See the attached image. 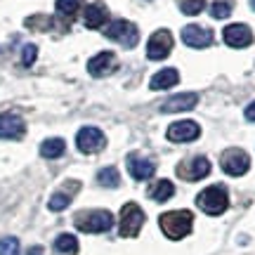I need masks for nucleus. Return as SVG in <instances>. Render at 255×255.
I'll return each mask as SVG.
<instances>
[{
	"instance_id": "nucleus-14",
	"label": "nucleus",
	"mask_w": 255,
	"mask_h": 255,
	"mask_svg": "<svg viewBox=\"0 0 255 255\" xmlns=\"http://www.w3.org/2000/svg\"><path fill=\"white\" fill-rule=\"evenodd\" d=\"M116 66H119V59H116L114 52H97V55L88 62V71H90V76H95V78H104V76H109V73L116 71Z\"/></svg>"
},
{
	"instance_id": "nucleus-8",
	"label": "nucleus",
	"mask_w": 255,
	"mask_h": 255,
	"mask_svg": "<svg viewBox=\"0 0 255 255\" xmlns=\"http://www.w3.org/2000/svg\"><path fill=\"white\" fill-rule=\"evenodd\" d=\"M173 43H175L173 33H170L168 28H158V31L151 33L149 43H146V57L154 59V62L165 59V57L170 55V50H173Z\"/></svg>"
},
{
	"instance_id": "nucleus-3",
	"label": "nucleus",
	"mask_w": 255,
	"mask_h": 255,
	"mask_svg": "<svg viewBox=\"0 0 255 255\" xmlns=\"http://www.w3.org/2000/svg\"><path fill=\"white\" fill-rule=\"evenodd\" d=\"M114 225V215L109 210H83L76 215V227L85 232V234H102V232H109Z\"/></svg>"
},
{
	"instance_id": "nucleus-26",
	"label": "nucleus",
	"mask_w": 255,
	"mask_h": 255,
	"mask_svg": "<svg viewBox=\"0 0 255 255\" xmlns=\"http://www.w3.org/2000/svg\"><path fill=\"white\" fill-rule=\"evenodd\" d=\"M177 5H180V9L184 14L194 17V14H199L201 9L206 7V0H177Z\"/></svg>"
},
{
	"instance_id": "nucleus-24",
	"label": "nucleus",
	"mask_w": 255,
	"mask_h": 255,
	"mask_svg": "<svg viewBox=\"0 0 255 255\" xmlns=\"http://www.w3.org/2000/svg\"><path fill=\"white\" fill-rule=\"evenodd\" d=\"M97 182H100L102 187H119L121 175L116 168H102L100 173H97Z\"/></svg>"
},
{
	"instance_id": "nucleus-6",
	"label": "nucleus",
	"mask_w": 255,
	"mask_h": 255,
	"mask_svg": "<svg viewBox=\"0 0 255 255\" xmlns=\"http://www.w3.org/2000/svg\"><path fill=\"white\" fill-rule=\"evenodd\" d=\"M220 165H222V170L232 177H241V175L248 173V168H251V156L244 151V149H239V146H232L227 151H222L220 156Z\"/></svg>"
},
{
	"instance_id": "nucleus-15",
	"label": "nucleus",
	"mask_w": 255,
	"mask_h": 255,
	"mask_svg": "<svg viewBox=\"0 0 255 255\" xmlns=\"http://www.w3.org/2000/svg\"><path fill=\"white\" fill-rule=\"evenodd\" d=\"M199 104V95L196 92H180V95H173L170 100H165L161 104V111L165 114H177V111H189Z\"/></svg>"
},
{
	"instance_id": "nucleus-12",
	"label": "nucleus",
	"mask_w": 255,
	"mask_h": 255,
	"mask_svg": "<svg viewBox=\"0 0 255 255\" xmlns=\"http://www.w3.org/2000/svg\"><path fill=\"white\" fill-rule=\"evenodd\" d=\"M222 38H225V43H227L229 47L241 50V47H248L253 43V31H251V26H246V24H229V26L222 31Z\"/></svg>"
},
{
	"instance_id": "nucleus-22",
	"label": "nucleus",
	"mask_w": 255,
	"mask_h": 255,
	"mask_svg": "<svg viewBox=\"0 0 255 255\" xmlns=\"http://www.w3.org/2000/svg\"><path fill=\"white\" fill-rule=\"evenodd\" d=\"M55 248H57V253H62V255H76L78 253V239L73 237V234H59L55 241Z\"/></svg>"
},
{
	"instance_id": "nucleus-7",
	"label": "nucleus",
	"mask_w": 255,
	"mask_h": 255,
	"mask_svg": "<svg viewBox=\"0 0 255 255\" xmlns=\"http://www.w3.org/2000/svg\"><path fill=\"white\" fill-rule=\"evenodd\" d=\"M76 146L81 149L83 154H100L102 149L107 146V135L102 132L100 128H81L76 135Z\"/></svg>"
},
{
	"instance_id": "nucleus-11",
	"label": "nucleus",
	"mask_w": 255,
	"mask_h": 255,
	"mask_svg": "<svg viewBox=\"0 0 255 255\" xmlns=\"http://www.w3.org/2000/svg\"><path fill=\"white\" fill-rule=\"evenodd\" d=\"M182 43L194 50H203V47L213 45V31L199 26V24H189L182 28Z\"/></svg>"
},
{
	"instance_id": "nucleus-19",
	"label": "nucleus",
	"mask_w": 255,
	"mask_h": 255,
	"mask_svg": "<svg viewBox=\"0 0 255 255\" xmlns=\"http://www.w3.org/2000/svg\"><path fill=\"white\" fill-rule=\"evenodd\" d=\"M175 194V184L170 180H156L149 187V199H154L156 203H165L168 199H173Z\"/></svg>"
},
{
	"instance_id": "nucleus-16",
	"label": "nucleus",
	"mask_w": 255,
	"mask_h": 255,
	"mask_svg": "<svg viewBox=\"0 0 255 255\" xmlns=\"http://www.w3.org/2000/svg\"><path fill=\"white\" fill-rule=\"evenodd\" d=\"M128 170H130V175H132L135 180L142 182V180H149V177L156 173V165H154V161H149L144 156L130 154L128 156Z\"/></svg>"
},
{
	"instance_id": "nucleus-1",
	"label": "nucleus",
	"mask_w": 255,
	"mask_h": 255,
	"mask_svg": "<svg viewBox=\"0 0 255 255\" xmlns=\"http://www.w3.org/2000/svg\"><path fill=\"white\" fill-rule=\"evenodd\" d=\"M158 227L170 241H180V239L189 237L191 229H194V215L191 210L177 208V210H168L158 218Z\"/></svg>"
},
{
	"instance_id": "nucleus-13",
	"label": "nucleus",
	"mask_w": 255,
	"mask_h": 255,
	"mask_svg": "<svg viewBox=\"0 0 255 255\" xmlns=\"http://www.w3.org/2000/svg\"><path fill=\"white\" fill-rule=\"evenodd\" d=\"M26 132V123L19 114H0V137L2 139H19V137Z\"/></svg>"
},
{
	"instance_id": "nucleus-27",
	"label": "nucleus",
	"mask_w": 255,
	"mask_h": 255,
	"mask_svg": "<svg viewBox=\"0 0 255 255\" xmlns=\"http://www.w3.org/2000/svg\"><path fill=\"white\" fill-rule=\"evenodd\" d=\"M0 255H19V239L17 237L0 239Z\"/></svg>"
},
{
	"instance_id": "nucleus-28",
	"label": "nucleus",
	"mask_w": 255,
	"mask_h": 255,
	"mask_svg": "<svg viewBox=\"0 0 255 255\" xmlns=\"http://www.w3.org/2000/svg\"><path fill=\"white\" fill-rule=\"evenodd\" d=\"M36 57H38V47L36 45H24V55H21L24 66H31V64L36 62Z\"/></svg>"
},
{
	"instance_id": "nucleus-30",
	"label": "nucleus",
	"mask_w": 255,
	"mask_h": 255,
	"mask_svg": "<svg viewBox=\"0 0 255 255\" xmlns=\"http://www.w3.org/2000/svg\"><path fill=\"white\" fill-rule=\"evenodd\" d=\"M28 255H40V246H36V248H31V251H28Z\"/></svg>"
},
{
	"instance_id": "nucleus-20",
	"label": "nucleus",
	"mask_w": 255,
	"mask_h": 255,
	"mask_svg": "<svg viewBox=\"0 0 255 255\" xmlns=\"http://www.w3.org/2000/svg\"><path fill=\"white\" fill-rule=\"evenodd\" d=\"M64 151H66V142L62 137H50L40 144V156L43 158H59Z\"/></svg>"
},
{
	"instance_id": "nucleus-4",
	"label": "nucleus",
	"mask_w": 255,
	"mask_h": 255,
	"mask_svg": "<svg viewBox=\"0 0 255 255\" xmlns=\"http://www.w3.org/2000/svg\"><path fill=\"white\" fill-rule=\"evenodd\" d=\"M146 222V215L144 210L139 208L137 203H126L123 208H121V215H119V232L121 237L126 239H135L139 232H142V227H144Z\"/></svg>"
},
{
	"instance_id": "nucleus-10",
	"label": "nucleus",
	"mask_w": 255,
	"mask_h": 255,
	"mask_svg": "<svg viewBox=\"0 0 255 255\" xmlns=\"http://www.w3.org/2000/svg\"><path fill=\"white\" fill-rule=\"evenodd\" d=\"M201 135V128L196 121H177L173 126L168 128V132L165 137L170 139V142H177V144H182V142H194V139H199Z\"/></svg>"
},
{
	"instance_id": "nucleus-17",
	"label": "nucleus",
	"mask_w": 255,
	"mask_h": 255,
	"mask_svg": "<svg viewBox=\"0 0 255 255\" xmlns=\"http://www.w3.org/2000/svg\"><path fill=\"white\" fill-rule=\"evenodd\" d=\"M107 19H109V9H107L104 2H92V5L85 7V17H83V21H85V26L92 28V31L104 26Z\"/></svg>"
},
{
	"instance_id": "nucleus-21",
	"label": "nucleus",
	"mask_w": 255,
	"mask_h": 255,
	"mask_svg": "<svg viewBox=\"0 0 255 255\" xmlns=\"http://www.w3.org/2000/svg\"><path fill=\"white\" fill-rule=\"evenodd\" d=\"M73 194H76V189H71V191H64V189L55 191V194L50 196V201H47V208L55 210V213L66 210L69 208V203H71V199H73Z\"/></svg>"
},
{
	"instance_id": "nucleus-29",
	"label": "nucleus",
	"mask_w": 255,
	"mask_h": 255,
	"mask_svg": "<svg viewBox=\"0 0 255 255\" xmlns=\"http://www.w3.org/2000/svg\"><path fill=\"white\" fill-rule=\"evenodd\" d=\"M246 119L248 121H255V102H251L246 107Z\"/></svg>"
},
{
	"instance_id": "nucleus-31",
	"label": "nucleus",
	"mask_w": 255,
	"mask_h": 255,
	"mask_svg": "<svg viewBox=\"0 0 255 255\" xmlns=\"http://www.w3.org/2000/svg\"><path fill=\"white\" fill-rule=\"evenodd\" d=\"M251 7H253V9H255V0H251Z\"/></svg>"
},
{
	"instance_id": "nucleus-25",
	"label": "nucleus",
	"mask_w": 255,
	"mask_h": 255,
	"mask_svg": "<svg viewBox=\"0 0 255 255\" xmlns=\"http://www.w3.org/2000/svg\"><path fill=\"white\" fill-rule=\"evenodd\" d=\"M232 7H234L232 0H215V2L210 5V14L215 19H225L232 14Z\"/></svg>"
},
{
	"instance_id": "nucleus-5",
	"label": "nucleus",
	"mask_w": 255,
	"mask_h": 255,
	"mask_svg": "<svg viewBox=\"0 0 255 255\" xmlns=\"http://www.w3.org/2000/svg\"><path fill=\"white\" fill-rule=\"evenodd\" d=\"M104 36L109 38V40H116L121 43L123 47H135L137 40H139V31L132 21H128V19H114L109 26L104 28Z\"/></svg>"
},
{
	"instance_id": "nucleus-9",
	"label": "nucleus",
	"mask_w": 255,
	"mask_h": 255,
	"mask_svg": "<svg viewBox=\"0 0 255 255\" xmlns=\"http://www.w3.org/2000/svg\"><path fill=\"white\" fill-rule=\"evenodd\" d=\"M177 175L187 180V182H199L203 177L210 175V161L206 156H194V158H187L177 165Z\"/></svg>"
},
{
	"instance_id": "nucleus-23",
	"label": "nucleus",
	"mask_w": 255,
	"mask_h": 255,
	"mask_svg": "<svg viewBox=\"0 0 255 255\" xmlns=\"http://www.w3.org/2000/svg\"><path fill=\"white\" fill-rule=\"evenodd\" d=\"M83 5H85V0H57L55 7L62 17H71L73 19L83 9Z\"/></svg>"
},
{
	"instance_id": "nucleus-2",
	"label": "nucleus",
	"mask_w": 255,
	"mask_h": 255,
	"mask_svg": "<svg viewBox=\"0 0 255 255\" xmlns=\"http://www.w3.org/2000/svg\"><path fill=\"white\" fill-rule=\"evenodd\" d=\"M196 206H199L206 215L218 218L229 208V191L222 184H210L196 196Z\"/></svg>"
},
{
	"instance_id": "nucleus-18",
	"label": "nucleus",
	"mask_w": 255,
	"mask_h": 255,
	"mask_svg": "<svg viewBox=\"0 0 255 255\" xmlns=\"http://www.w3.org/2000/svg\"><path fill=\"white\" fill-rule=\"evenodd\" d=\"M177 83H180L177 69H163V71H158L154 78L149 81V88H151V90H170Z\"/></svg>"
}]
</instances>
